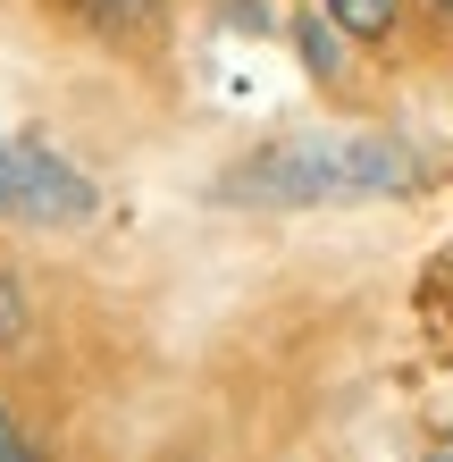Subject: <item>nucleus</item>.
I'll return each instance as SVG.
<instances>
[{
	"mask_svg": "<svg viewBox=\"0 0 453 462\" xmlns=\"http://www.w3.org/2000/svg\"><path fill=\"white\" fill-rule=\"evenodd\" d=\"M0 462H34V446H25V429L0 412Z\"/></svg>",
	"mask_w": 453,
	"mask_h": 462,
	"instance_id": "423d86ee",
	"label": "nucleus"
},
{
	"mask_svg": "<svg viewBox=\"0 0 453 462\" xmlns=\"http://www.w3.org/2000/svg\"><path fill=\"white\" fill-rule=\"evenodd\" d=\"M0 219L76 227V219H93V177L68 169V160L42 152V143H9V134H0Z\"/></svg>",
	"mask_w": 453,
	"mask_h": 462,
	"instance_id": "f03ea898",
	"label": "nucleus"
},
{
	"mask_svg": "<svg viewBox=\"0 0 453 462\" xmlns=\"http://www.w3.org/2000/svg\"><path fill=\"white\" fill-rule=\"evenodd\" d=\"M285 34H294L303 68L319 76V85H336V76H344V34L328 25V9H294V25H285Z\"/></svg>",
	"mask_w": 453,
	"mask_h": 462,
	"instance_id": "20e7f679",
	"label": "nucleus"
},
{
	"mask_svg": "<svg viewBox=\"0 0 453 462\" xmlns=\"http://www.w3.org/2000/svg\"><path fill=\"white\" fill-rule=\"evenodd\" d=\"M429 9H437V25H453V0H429Z\"/></svg>",
	"mask_w": 453,
	"mask_h": 462,
	"instance_id": "0eeeda50",
	"label": "nucleus"
},
{
	"mask_svg": "<svg viewBox=\"0 0 453 462\" xmlns=\"http://www.w3.org/2000/svg\"><path fill=\"white\" fill-rule=\"evenodd\" d=\"M429 462H453V454H429Z\"/></svg>",
	"mask_w": 453,
	"mask_h": 462,
	"instance_id": "6e6552de",
	"label": "nucleus"
},
{
	"mask_svg": "<svg viewBox=\"0 0 453 462\" xmlns=\"http://www.w3.org/2000/svg\"><path fill=\"white\" fill-rule=\"evenodd\" d=\"M159 0H76V17L93 25V34H143Z\"/></svg>",
	"mask_w": 453,
	"mask_h": 462,
	"instance_id": "39448f33",
	"label": "nucleus"
},
{
	"mask_svg": "<svg viewBox=\"0 0 453 462\" xmlns=\"http://www.w3.org/2000/svg\"><path fill=\"white\" fill-rule=\"evenodd\" d=\"M412 152L386 134H285V143L252 152L219 194L260 202V210H311V202H369V194H403Z\"/></svg>",
	"mask_w": 453,
	"mask_h": 462,
	"instance_id": "f257e3e1",
	"label": "nucleus"
},
{
	"mask_svg": "<svg viewBox=\"0 0 453 462\" xmlns=\"http://www.w3.org/2000/svg\"><path fill=\"white\" fill-rule=\"evenodd\" d=\"M319 9H328V25L344 42H361V51H386L394 25H403V0H319Z\"/></svg>",
	"mask_w": 453,
	"mask_h": 462,
	"instance_id": "7ed1b4c3",
	"label": "nucleus"
}]
</instances>
